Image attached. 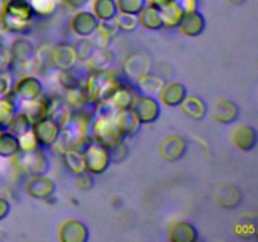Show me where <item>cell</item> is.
Here are the masks:
<instances>
[{"label":"cell","instance_id":"obj_50","mask_svg":"<svg viewBox=\"0 0 258 242\" xmlns=\"http://www.w3.org/2000/svg\"><path fill=\"white\" fill-rule=\"evenodd\" d=\"M10 212V203L5 198L0 197V221L7 218Z\"/></svg>","mask_w":258,"mask_h":242},{"label":"cell","instance_id":"obj_28","mask_svg":"<svg viewBox=\"0 0 258 242\" xmlns=\"http://www.w3.org/2000/svg\"><path fill=\"white\" fill-rule=\"evenodd\" d=\"M3 12L9 13L20 19L29 20V22H32L33 17H34L29 0H4Z\"/></svg>","mask_w":258,"mask_h":242},{"label":"cell","instance_id":"obj_44","mask_svg":"<svg viewBox=\"0 0 258 242\" xmlns=\"http://www.w3.org/2000/svg\"><path fill=\"white\" fill-rule=\"evenodd\" d=\"M128 155V148L122 140L110 149L111 163H122Z\"/></svg>","mask_w":258,"mask_h":242},{"label":"cell","instance_id":"obj_40","mask_svg":"<svg viewBox=\"0 0 258 242\" xmlns=\"http://www.w3.org/2000/svg\"><path fill=\"white\" fill-rule=\"evenodd\" d=\"M88 38H90L91 43H92L93 47H95L96 49H105V48H107L108 45H110L112 35H111L110 33L106 32V30L101 27L100 23H98V27L96 28L95 32H93Z\"/></svg>","mask_w":258,"mask_h":242},{"label":"cell","instance_id":"obj_15","mask_svg":"<svg viewBox=\"0 0 258 242\" xmlns=\"http://www.w3.org/2000/svg\"><path fill=\"white\" fill-rule=\"evenodd\" d=\"M113 120L122 136H133L140 130L141 123L133 108L116 111V113L113 115Z\"/></svg>","mask_w":258,"mask_h":242},{"label":"cell","instance_id":"obj_48","mask_svg":"<svg viewBox=\"0 0 258 242\" xmlns=\"http://www.w3.org/2000/svg\"><path fill=\"white\" fill-rule=\"evenodd\" d=\"M10 62H12V55L9 49L0 42V71H9Z\"/></svg>","mask_w":258,"mask_h":242},{"label":"cell","instance_id":"obj_8","mask_svg":"<svg viewBox=\"0 0 258 242\" xmlns=\"http://www.w3.org/2000/svg\"><path fill=\"white\" fill-rule=\"evenodd\" d=\"M25 191L30 197L35 199H49L54 196L55 183L49 176L44 175H32L25 184Z\"/></svg>","mask_w":258,"mask_h":242},{"label":"cell","instance_id":"obj_9","mask_svg":"<svg viewBox=\"0 0 258 242\" xmlns=\"http://www.w3.org/2000/svg\"><path fill=\"white\" fill-rule=\"evenodd\" d=\"M50 65L59 70H72L77 63V57L75 54L72 45L59 43L50 48L49 50Z\"/></svg>","mask_w":258,"mask_h":242},{"label":"cell","instance_id":"obj_32","mask_svg":"<svg viewBox=\"0 0 258 242\" xmlns=\"http://www.w3.org/2000/svg\"><path fill=\"white\" fill-rule=\"evenodd\" d=\"M10 55H12V60H24L34 58V45L32 42L24 38H19V39L14 40L9 49Z\"/></svg>","mask_w":258,"mask_h":242},{"label":"cell","instance_id":"obj_54","mask_svg":"<svg viewBox=\"0 0 258 242\" xmlns=\"http://www.w3.org/2000/svg\"><path fill=\"white\" fill-rule=\"evenodd\" d=\"M3 131H4V129H2V128H0V134H2Z\"/></svg>","mask_w":258,"mask_h":242},{"label":"cell","instance_id":"obj_21","mask_svg":"<svg viewBox=\"0 0 258 242\" xmlns=\"http://www.w3.org/2000/svg\"><path fill=\"white\" fill-rule=\"evenodd\" d=\"M136 96H138V93H136L135 88H133L128 85H125V83H121L117 90L115 91L112 97L108 100V102L115 107L116 111L133 108Z\"/></svg>","mask_w":258,"mask_h":242},{"label":"cell","instance_id":"obj_19","mask_svg":"<svg viewBox=\"0 0 258 242\" xmlns=\"http://www.w3.org/2000/svg\"><path fill=\"white\" fill-rule=\"evenodd\" d=\"M212 115L221 124H233L239 116V107L231 100H218L213 105Z\"/></svg>","mask_w":258,"mask_h":242},{"label":"cell","instance_id":"obj_37","mask_svg":"<svg viewBox=\"0 0 258 242\" xmlns=\"http://www.w3.org/2000/svg\"><path fill=\"white\" fill-rule=\"evenodd\" d=\"M72 48L73 50H75V54L76 57H77V60H81V62H86V60H87L96 50V48L93 47V44L91 43L90 38L88 37L78 38V39L72 44Z\"/></svg>","mask_w":258,"mask_h":242},{"label":"cell","instance_id":"obj_25","mask_svg":"<svg viewBox=\"0 0 258 242\" xmlns=\"http://www.w3.org/2000/svg\"><path fill=\"white\" fill-rule=\"evenodd\" d=\"M115 60V54L110 49H96L93 54L86 60V66L91 72H97V71H105L111 67V65Z\"/></svg>","mask_w":258,"mask_h":242},{"label":"cell","instance_id":"obj_36","mask_svg":"<svg viewBox=\"0 0 258 242\" xmlns=\"http://www.w3.org/2000/svg\"><path fill=\"white\" fill-rule=\"evenodd\" d=\"M30 128H32V123L29 121V118L27 117V115H25L24 112L18 110L5 129H7V131H9L10 134H13V135H15L17 138H19L20 135H23V134L27 133L28 130H30Z\"/></svg>","mask_w":258,"mask_h":242},{"label":"cell","instance_id":"obj_45","mask_svg":"<svg viewBox=\"0 0 258 242\" xmlns=\"http://www.w3.org/2000/svg\"><path fill=\"white\" fill-rule=\"evenodd\" d=\"M58 81H59L60 86H62L64 90L77 87V86L81 85V83L78 82L77 77L71 72V70H59V73H58Z\"/></svg>","mask_w":258,"mask_h":242},{"label":"cell","instance_id":"obj_24","mask_svg":"<svg viewBox=\"0 0 258 242\" xmlns=\"http://www.w3.org/2000/svg\"><path fill=\"white\" fill-rule=\"evenodd\" d=\"M180 108L185 115L194 120H203L207 116L208 108H207L206 102L201 97L197 96H185L183 102L180 103Z\"/></svg>","mask_w":258,"mask_h":242},{"label":"cell","instance_id":"obj_1","mask_svg":"<svg viewBox=\"0 0 258 242\" xmlns=\"http://www.w3.org/2000/svg\"><path fill=\"white\" fill-rule=\"evenodd\" d=\"M82 154L85 158L86 170L91 174H102L111 164L110 149L103 146L95 139H88L82 146Z\"/></svg>","mask_w":258,"mask_h":242},{"label":"cell","instance_id":"obj_52","mask_svg":"<svg viewBox=\"0 0 258 242\" xmlns=\"http://www.w3.org/2000/svg\"><path fill=\"white\" fill-rule=\"evenodd\" d=\"M168 2H170V0H146V3H148V4L154 5V7H156V8H160L161 5H164L165 3H168Z\"/></svg>","mask_w":258,"mask_h":242},{"label":"cell","instance_id":"obj_6","mask_svg":"<svg viewBox=\"0 0 258 242\" xmlns=\"http://www.w3.org/2000/svg\"><path fill=\"white\" fill-rule=\"evenodd\" d=\"M133 110L141 124H153L160 117L161 106L154 96L140 93L136 96Z\"/></svg>","mask_w":258,"mask_h":242},{"label":"cell","instance_id":"obj_5","mask_svg":"<svg viewBox=\"0 0 258 242\" xmlns=\"http://www.w3.org/2000/svg\"><path fill=\"white\" fill-rule=\"evenodd\" d=\"M12 93L19 102H28L39 98L43 95V85L39 78L32 75L20 77L17 83L13 85Z\"/></svg>","mask_w":258,"mask_h":242},{"label":"cell","instance_id":"obj_38","mask_svg":"<svg viewBox=\"0 0 258 242\" xmlns=\"http://www.w3.org/2000/svg\"><path fill=\"white\" fill-rule=\"evenodd\" d=\"M33 14L38 17H49L57 7L55 0H29Z\"/></svg>","mask_w":258,"mask_h":242},{"label":"cell","instance_id":"obj_20","mask_svg":"<svg viewBox=\"0 0 258 242\" xmlns=\"http://www.w3.org/2000/svg\"><path fill=\"white\" fill-rule=\"evenodd\" d=\"M169 239L171 242H194L198 239V231L189 222L178 221L169 228Z\"/></svg>","mask_w":258,"mask_h":242},{"label":"cell","instance_id":"obj_11","mask_svg":"<svg viewBox=\"0 0 258 242\" xmlns=\"http://www.w3.org/2000/svg\"><path fill=\"white\" fill-rule=\"evenodd\" d=\"M188 149V144L184 138L179 135H170L160 144V154L165 160L178 161L183 158Z\"/></svg>","mask_w":258,"mask_h":242},{"label":"cell","instance_id":"obj_18","mask_svg":"<svg viewBox=\"0 0 258 242\" xmlns=\"http://www.w3.org/2000/svg\"><path fill=\"white\" fill-rule=\"evenodd\" d=\"M186 95H188V90H186L185 86L181 82H176V81L165 83L159 92L163 103H165L166 106H170V107L180 106Z\"/></svg>","mask_w":258,"mask_h":242},{"label":"cell","instance_id":"obj_23","mask_svg":"<svg viewBox=\"0 0 258 242\" xmlns=\"http://www.w3.org/2000/svg\"><path fill=\"white\" fill-rule=\"evenodd\" d=\"M138 22L139 24L143 25L144 28L149 30H159L163 28V19L159 8L154 5L146 4L140 12L138 13Z\"/></svg>","mask_w":258,"mask_h":242},{"label":"cell","instance_id":"obj_12","mask_svg":"<svg viewBox=\"0 0 258 242\" xmlns=\"http://www.w3.org/2000/svg\"><path fill=\"white\" fill-rule=\"evenodd\" d=\"M98 23L100 20L92 12L82 10L73 15L71 19V28L78 37H90L98 27Z\"/></svg>","mask_w":258,"mask_h":242},{"label":"cell","instance_id":"obj_2","mask_svg":"<svg viewBox=\"0 0 258 242\" xmlns=\"http://www.w3.org/2000/svg\"><path fill=\"white\" fill-rule=\"evenodd\" d=\"M18 168L32 175H44L50 168V161L47 154L39 148L30 151H19L14 156Z\"/></svg>","mask_w":258,"mask_h":242},{"label":"cell","instance_id":"obj_49","mask_svg":"<svg viewBox=\"0 0 258 242\" xmlns=\"http://www.w3.org/2000/svg\"><path fill=\"white\" fill-rule=\"evenodd\" d=\"M180 7L184 13H190L198 10V0H174Z\"/></svg>","mask_w":258,"mask_h":242},{"label":"cell","instance_id":"obj_17","mask_svg":"<svg viewBox=\"0 0 258 242\" xmlns=\"http://www.w3.org/2000/svg\"><path fill=\"white\" fill-rule=\"evenodd\" d=\"M178 28L186 37H198L206 29V18L198 10L185 13Z\"/></svg>","mask_w":258,"mask_h":242},{"label":"cell","instance_id":"obj_16","mask_svg":"<svg viewBox=\"0 0 258 242\" xmlns=\"http://www.w3.org/2000/svg\"><path fill=\"white\" fill-rule=\"evenodd\" d=\"M72 108L67 105L64 100H60L58 97H48L47 116L54 120L60 129L67 126L71 117H72Z\"/></svg>","mask_w":258,"mask_h":242},{"label":"cell","instance_id":"obj_4","mask_svg":"<svg viewBox=\"0 0 258 242\" xmlns=\"http://www.w3.org/2000/svg\"><path fill=\"white\" fill-rule=\"evenodd\" d=\"M92 120L93 116L91 113L85 112L82 108L72 113V117H71L70 123L64 128L67 129L68 133L72 136L73 148L78 149L80 146H83L86 144V141L90 139Z\"/></svg>","mask_w":258,"mask_h":242},{"label":"cell","instance_id":"obj_51","mask_svg":"<svg viewBox=\"0 0 258 242\" xmlns=\"http://www.w3.org/2000/svg\"><path fill=\"white\" fill-rule=\"evenodd\" d=\"M90 0H64L66 4L70 8H73V9H80V8L85 7Z\"/></svg>","mask_w":258,"mask_h":242},{"label":"cell","instance_id":"obj_33","mask_svg":"<svg viewBox=\"0 0 258 242\" xmlns=\"http://www.w3.org/2000/svg\"><path fill=\"white\" fill-rule=\"evenodd\" d=\"M118 13L116 0H95L93 2V14L100 22L112 20Z\"/></svg>","mask_w":258,"mask_h":242},{"label":"cell","instance_id":"obj_26","mask_svg":"<svg viewBox=\"0 0 258 242\" xmlns=\"http://www.w3.org/2000/svg\"><path fill=\"white\" fill-rule=\"evenodd\" d=\"M22 108L20 111L27 115L30 123H35V121L40 120L42 117L47 116V106H48V97L40 96L39 98L33 101H28V102H22Z\"/></svg>","mask_w":258,"mask_h":242},{"label":"cell","instance_id":"obj_39","mask_svg":"<svg viewBox=\"0 0 258 242\" xmlns=\"http://www.w3.org/2000/svg\"><path fill=\"white\" fill-rule=\"evenodd\" d=\"M113 22L117 25L118 30H122V32H133L138 28L139 22L138 17L134 14H126V13H120L118 12L116 14V17L113 18Z\"/></svg>","mask_w":258,"mask_h":242},{"label":"cell","instance_id":"obj_42","mask_svg":"<svg viewBox=\"0 0 258 242\" xmlns=\"http://www.w3.org/2000/svg\"><path fill=\"white\" fill-rule=\"evenodd\" d=\"M120 13L138 15V13L146 5V0H116Z\"/></svg>","mask_w":258,"mask_h":242},{"label":"cell","instance_id":"obj_41","mask_svg":"<svg viewBox=\"0 0 258 242\" xmlns=\"http://www.w3.org/2000/svg\"><path fill=\"white\" fill-rule=\"evenodd\" d=\"M64 101L67 102V105L70 106L72 110L77 111L83 108V106L86 105L85 98H83L82 92H81V87L77 86V87L73 88H68L66 90V98Z\"/></svg>","mask_w":258,"mask_h":242},{"label":"cell","instance_id":"obj_14","mask_svg":"<svg viewBox=\"0 0 258 242\" xmlns=\"http://www.w3.org/2000/svg\"><path fill=\"white\" fill-rule=\"evenodd\" d=\"M151 67L150 58L143 53H135V54L128 55L123 63V72L126 73L128 78H136L141 77V76L149 73Z\"/></svg>","mask_w":258,"mask_h":242},{"label":"cell","instance_id":"obj_13","mask_svg":"<svg viewBox=\"0 0 258 242\" xmlns=\"http://www.w3.org/2000/svg\"><path fill=\"white\" fill-rule=\"evenodd\" d=\"M232 141L242 151H251L257 145V131L253 126L241 124L232 133Z\"/></svg>","mask_w":258,"mask_h":242},{"label":"cell","instance_id":"obj_34","mask_svg":"<svg viewBox=\"0 0 258 242\" xmlns=\"http://www.w3.org/2000/svg\"><path fill=\"white\" fill-rule=\"evenodd\" d=\"M0 20H2L3 28L9 33H25L29 30L30 25H32V22L29 20L20 19V18L5 12H2Z\"/></svg>","mask_w":258,"mask_h":242},{"label":"cell","instance_id":"obj_22","mask_svg":"<svg viewBox=\"0 0 258 242\" xmlns=\"http://www.w3.org/2000/svg\"><path fill=\"white\" fill-rule=\"evenodd\" d=\"M159 10H160L161 19H163V28H166V29L178 28L184 14H185L174 0H170V2L161 5Z\"/></svg>","mask_w":258,"mask_h":242},{"label":"cell","instance_id":"obj_7","mask_svg":"<svg viewBox=\"0 0 258 242\" xmlns=\"http://www.w3.org/2000/svg\"><path fill=\"white\" fill-rule=\"evenodd\" d=\"M30 130L33 131L34 136L37 138L39 145L52 146L55 139H57L58 134H59L60 128L54 120L45 116V117H42L40 120L33 123Z\"/></svg>","mask_w":258,"mask_h":242},{"label":"cell","instance_id":"obj_53","mask_svg":"<svg viewBox=\"0 0 258 242\" xmlns=\"http://www.w3.org/2000/svg\"><path fill=\"white\" fill-rule=\"evenodd\" d=\"M231 3H233V4H241V3H243L244 0H229Z\"/></svg>","mask_w":258,"mask_h":242},{"label":"cell","instance_id":"obj_46","mask_svg":"<svg viewBox=\"0 0 258 242\" xmlns=\"http://www.w3.org/2000/svg\"><path fill=\"white\" fill-rule=\"evenodd\" d=\"M13 76L9 71H0V96H7L12 92Z\"/></svg>","mask_w":258,"mask_h":242},{"label":"cell","instance_id":"obj_47","mask_svg":"<svg viewBox=\"0 0 258 242\" xmlns=\"http://www.w3.org/2000/svg\"><path fill=\"white\" fill-rule=\"evenodd\" d=\"M77 178H76V186L81 191H90L93 187V178L92 174L90 171H83V173L77 174Z\"/></svg>","mask_w":258,"mask_h":242},{"label":"cell","instance_id":"obj_10","mask_svg":"<svg viewBox=\"0 0 258 242\" xmlns=\"http://www.w3.org/2000/svg\"><path fill=\"white\" fill-rule=\"evenodd\" d=\"M58 234L62 242H86L90 237L87 226L80 219H68L63 222Z\"/></svg>","mask_w":258,"mask_h":242},{"label":"cell","instance_id":"obj_35","mask_svg":"<svg viewBox=\"0 0 258 242\" xmlns=\"http://www.w3.org/2000/svg\"><path fill=\"white\" fill-rule=\"evenodd\" d=\"M20 151L18 138L9 131H3L0 134V156L2 158H13Z\"/></svg>","mask_w":258,"mask_h":242},{"label":"cell","instance_id":"obj_3","mask_svg":"<svg viewBox=\"0 0 258 242\" xmlns=\"http://www.w3.org/2000/svg\"><path fill=\"white\" fill-rule=\"evenodd\" d=\"M91 133L96 141L102 144L107 149L113 148L123 138L113 120V116L112 117H93Z\"/></svg>","mask_w":258,"mask_h":242},{"label":"cell","instance_id":"obj_43","mask_svg":"<svg viewBox=\"0 0 258 242\" xmlns=\"http://www.w3.org/2000/svg\"><path fill=\"white\" fill-rule=\"evenodd\" d=\"M18 141H19L20 151H30L39 148V143L37 141V138H35L32 130H28L27 133L20 135L18 138Z\"/></svg>","mask_w":258,"mask_h":242},{"label":"cell","instance_id":"obj_27","mask_svg":"<svg viewBox=\"0 0 258 242\" xmlns=\"http://www.w3.org/2000/svg\"><path fill=\"white\" fill-rule=\"evenodd\" d=\"M62 160L68 171L77 175V174L86 171V163L83 154L80 149L70 148L62 153Z\"/></svg>","mask_w":258,"mask_h":242},{"label":"cell","instance_id":"obj_29","mask_svg":"<svg viewBox=\"0 0 258 242\" xmlns=\"http://www.w3.org/2000/svg\"><path fill=\"white\" fill-rule=\"evenodd\" d=\"M136 87L140 91V93L144 95H159V92L161 91L163 86L165 85L163 78L158 77V76L150 75V73H146V75L141 76V77L136 78Z\"/></svg>","mask_w":258,"mask_h":242},{"label":"cell","instance_id":"obj_30","mask_svg":"<svg viewBox=\"0 0 258 242\" xmlns=\"http://www.w3.org/2000/svg\"><path fill=\"white\" fill-rule=\"evenodd\" d=\"M241 192L237 187L227 184L219 189L218 194H217V201L224 208H234L241 203Z\"/></svg>","mask_w":258,"mask_h":242},{"label":"cell","instance_id":"obj_31","mask_svg":"<svg viewBox=\"0 0 258 242\" xmlns=\"http://www.w3.org/2000/svg\"><path fill=\"white\" fill-rule=\"evenodd\" d=\"M18 110H19L18 102L12 92L8 93L7 96H0V128H7Z\"/></svg>","mask_w":258,"mask_h":242}]
</instances>
